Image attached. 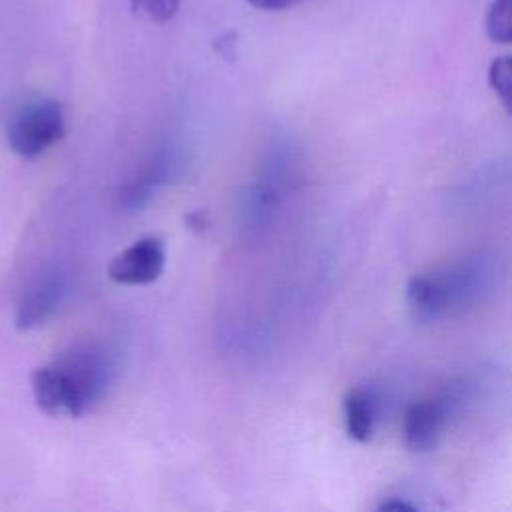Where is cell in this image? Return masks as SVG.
Returning <instances> with one entry per match:
<instances>
[{"instance_id": "7c38bea8", "label": "cell", "mask_w": 512, "mask_h": 512, "mask_svg": "<svg viewBox=\"0 0 512 512\" xmlns=\"http://www.w3.org/2000/svg\"><path fill=\"white\" fill-rule=\"evenodd\" d=\"M248 4H252L254 8H260V10H280V8H286L298 0H246Z\"/></svg>"}, {"instance_id": "52a82bcc", "label": "cell", "mask_w": 512, "mask_h": 512, "mask_svg": "<svg viewBox=\"0 0 512 512\" xmlns=\"http://www.w3.org/2000/svg\"><path fill=\"white\" fill-rule=\"evenodd\" d=\"M62 292H64L62 280H56V278H50L44 284H38L34 290H30L22 298L16 312L18 330H30L42 324L48 316H52L62 298Z\"/></svg>"}, {"instance_id": "9c48e42d", "label": "cell", "mask_w": 512, "mask_h": 512, "mask_svg": "<svg viewBox=\"0 0 512 512\" xmlns=\"http://www.w3.org/2000/svg\"><path fill=\"white\" fill-rule=\"evenodd\" d=\"M488 82L500 98L508 116H512V56H500L490 64Z\"/></svg>"}, {"instance_id": "3957f363", "label": "cell", "mask_w": 512, "mask_h": 512, "mask_svg": "<svg viewBox=\"0 0 512 512\" xmlns=\"http://www.w3.org/2000/svg\"><path fill=\"white\" fill-rule=\"evenodd\" d=\"M66 134L62 106L54 100L24 108L8 126V144L22 158H38Z\"/></svg>"}, {"instance_id": "277c9868", "label": "cell", "mask_w": 512, "mask_h": 512, "mask_svg": "<svg viewBox=\"0 0 512 512\" xmlns=\"http://www.w3.org/2000/svg\"><path fill=\"white\" fill-rule=\"evenodd\" d=\"M166 262V250L160 238L144 236L122 250L108 264V276L118 284L140 286L154 282Z\"/></svg>"}, {"instance_id": "30bf717a", "label": "cell", "mask_w": 512, "mask_h": 512, "mask_svg": "<svg viewBox=\"0 0 512 512\" xmlns=\"http://www.w3.org/2000/svg\"><path fill=\"white\" fill-rule=\"evenodd\" d=\"M180 0H130L132 12L148 22H168L176 10Z\"/></svg>"}, {"instance_id": "8992f818", "label": "cell", "mask_w": 512, "mask_h": 512, "mask_svg": "<svg viewBox=\"0 0 512 512\" xmlns=\"http://www.w3.org/2000/svg\"><path fill=\"white\" fill-rule=\"evenodd\" d=\"M342 410H344V428L348 436L356 442H368L372 438L376 416H378L376 394L366 386H356L346 392Z\"/></svg>"}, {"instance_id": "4fadbf2b", "label": "cell", "mask_w": 512, "mask_h": 512, "mask_svg": "<svg viewBox=\"0 0 512 512\" xmlns=\"http://www.w3.org/2000/svg\"><path fill=\"white\" fill-rule=\"evenodd\" d=\"M186 224H188L194 232H202V230L206 228V216H202L200 212L188 214V216H186Z\"/></svg>"}, {"instance_id": "7a4b0ae2", "label": "cell", "mask_w": 512, "mask_h": 512, "mask_svg": "<svg viewBox=\"0 0 512 512\" xmlns=\"http://www.w3.org/2000/svg\"><path fill=\"white\" fill-rule=\"evenodd\" d=\"M62 394V408L68 416H82L92 410L112 380L108 356L94 346H78L50 362Z\"/></svg>"}, {"instance_id": "8fae6325", "label": "cell", "mask_w": 512, "mask_h": 512, "mask_svg": "<svg viewBox=\"0 0 512 512\" xmlns=\"http://www.w3.org/2000/svg\"><path fill=\"white\" fill-rule=\"evenodd\" d=\"M376 512H418L412 504L404 502V500H398V498H392V500H386L382 502Z\"/></svg>"}, {"instance_id": "6da1fadb", "label": "cell", "mask_w": 512, "mask_h": 512, "mask_svg": "<svg viewBox=\"0 0 512 512\" xmlns=\"http://www.w3.org/2000/svg\"><path fill=\"white\" fill-rule=\"evenodd\" d=\"M482 284L484 266L476 260H462L412 276L406 286V302L414 318L432 322L472 302Z\"/></svg>"}, {"instance_id": "ba28073f", "label": "cell", "mask_w": 512, "mask_h": 512, "mask_svg": "<svg viewBox=\"0 0 512 512\" xmlns=\"http://www.w3.org/2000/svg\"><path fill=\"white\" fill-rule=\"evenodd\" d=\"M486 32L494 42H512V0H492L486 14Z\"/></svg>"}, {"instance_id": "5b68a950", "label": "cell", "mask_w": 512, "mask_h": 512, "mask_svg": "<svg viewBox=\"0 0 512 512\" xmlns=\"http://www.w3.org/2000/svg\"><path fill=\"white\" fill-rule=\"evenodd\" d=\"M452 400L426 398L414 402L404 414V444L414 452H428L436 446L450 414Z\"/></svg>"}]
</instances>
